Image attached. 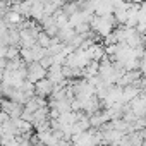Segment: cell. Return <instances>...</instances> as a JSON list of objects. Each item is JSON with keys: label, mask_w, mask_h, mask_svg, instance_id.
Returning <instances> with one entry per match:
<instances>
[{"label": "cell", "mask_w": 146, "mask_h": 146, "mask_svg": "<svg viewBox=\"0 0 146 146\" xmlns=\"http://www.w3.org/2000/svg\"><path fill=\"white\" fill-rule=\"evenodd\" d=\"M40 43L41 45H48V36L46 35H40Z\"/></svg>", "instance_id": "6da1fadb"}]
</instances>
